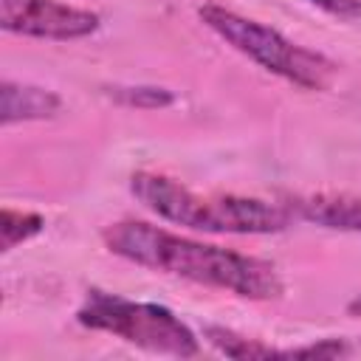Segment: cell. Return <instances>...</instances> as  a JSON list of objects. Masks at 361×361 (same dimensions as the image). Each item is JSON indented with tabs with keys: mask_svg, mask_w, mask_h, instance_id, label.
I'll list each match as a JSON object with an SVG mask.
<instances>
[{
	"mask_svg": "<svg viewBox=\"0 0 361 361\" xmlns=\"http://www.w3.org/2000/svg\"><path fill=\"white\" fill-rule=\"evenodd\" d=\"M76 322L87 330L110 333L147 353L192 358L200 353L197 336L180 316L155 302H133L104 290H87L85 305L76 310Z\"/></svg>",
	"mask_w": 361,
	"mask_h": 361,
	"instance_id": "4",
	"label": "cell"
},
{
	"mask_svg": "<svg viewBox=\"0 0 361 361\" xmlns=\"http://www.w3.org/2000/svg\"><path fill=\"white\" fill-rule=\"evenodd\" d=\"M316 8L338 20H361V0H310Z\"/></svg>",
	"mask_w": 361,
	"mask_h": 361,
	"instance_id": "12",
	"label": "cell"
},
{
	"mask_svg": "<svg viewBox=\"0 0 361 361\" xmlns=\"http://www.w3.org/2000/svg\"><path fill=\"white\" fill-rule=\"evenodd\" d=\"M133 195L161 220L209 234H274L290 223V209L243 195H197L183 183L135 172L130 178Z\"/></svg>",
	"mask_w": 361,
	"mask_h": 361,
	"instance_id": "2",
	"label": "cell"
},
{
	"mask_svg": "<svg viewBox=\"0 0 361 361\" xmlns=\"http://www.w3.org/2000/svg\"><path fill=\"white\" fill-rule=\"evenodd\" d=\"M0 25L37 39H82L99 31L102 17L59 0H0Z\"/></svg>",
	"mask_w": 361,
	"mask_h": 361,
	"instance_id": "5",
	"label": "cell"
},
{
	"mask_svg": "<svg viewBox=\"0 0 361 361\" xmlns=\"http://www.w3.org/2000/svg\"><path fill=\"white\" fill-rule=\"evenodd\" d=\"M102 240L116 257L127 262L195 285L228 290L234 296L259 302L276 299L282 293V279L271 262L212 243H197L144 220L110 223L102 231Z\"/></svg>",
	"mask_w": 361,
	"mask_h": 361,
	"instance_id": "1",
	"label": "cell"
},
{
	"mask_svg": "<svg viewBox=\"0 0 361 361\" xmlns=\"http://www.w3.org/2000/svg\"><path fill=\"white\" fill-rule=\"evenodd\" d=\"M336 355H347V344L338 338H322L316 344L285 350V358H336Z\"/></svg>",
	"mask_w": 361,
	"mask_h": 361,
	"instance_id": "11",
	"label": "cell"
},
{
	"mask_svg": "<svg viewBox=\"0 0 361 361\" xmlns=\"http://www.w3.org/2000/svg\"><path fill=\"white\" fill-rule=\"evenodd\" d=\"M290 214L316 223L333 231H361V195H336L319 192L310 197H299L290 206Z\"/></svg>",
	"mask_w": 361,
	"mask_h": 361,
	"instance_id": "6",
	"label": "cell"
},
{
	"mask_svg": "<svg viewBox=\"0 0 361 361\" xmlns=\"http://www.w3.org/2000/svg\"><path fill=\"white\" fill-rule=\"evenodd\" d=\"M347 313H350V316H358V319H361V296H355V299H353V302L347 305Z\"/></svg>",
	"mask_w": 361,
	"mask_h": 361,
	"instance_id": "13",
	"label": "cell"
},
{
	"mask_svg": "<svg viewBox=\"0 0 361 361\" xmlns=\"http://www.w3.org/2000/svg\"><path fill=\"white\" fill-rule=\"evenodd\" d=\"M45 228L42 214L37 212H17V209H3L0 212V248L11 251L14 245L37 237Z\"/></svg>",
	"mask_w": 361,
	"mask_h": 361,
	"instance_id": "9",
	"label": "cell"
},
{
	"mask_svg": "<svg viewBox=\"0 0 361 361\" xmlns=\"http://www.w3.org/2000/svg\"><path fill=\"white\" fill-rule=\"evenodd\" d=\"M62 110V99L37 85H20V82H3L0 85V121L3 127L17 121H39L54 118Z\"/></svg>",
	"mask_w": 361,
	"mask_h": 361,
	"instance_id": "7",
	"label": "cell"
},
{
	"mask_svg": "<svg viewBox=\"0 0 361 361\" xmlns=\"http://www.w3.org/2000/svg\"><path fill=\"white\" fill-rule=\"evenodd\" d=\"M206 338L226 358H285V350H274L271 344L237 336L226 327H206Z\"/></svg>",
	"mask_w": 361,
	"mask_h": 361,
	"instance_id": "8",
	"label": "cell"
},
{
	"mask_svg": "<svg viewBox=\"0 0 361 361\" xmlns=\"http://www.w3.org/2000/svg\"><path fill=\"white\" fill-rule=\"evenodd\" d=\"M110 96L127 107H144V110H158V107H169L175 102V93L166 87H155V85H118L110 87Z\"/></svg>",
	"mask_w": 361,
	"mask_h": 361,
	"instance_id": "10",
	"label": "cell"
},
{
	"mask_svg": "<svg viewBox=\"0 0 361 361\" xmlns=\"http://www.w3.org/2000/svg\"><path fill=\"white\" fill-rule=\"evenodd\" d=\"M197 17L203 20V25L209 31H214L223 42H228L234 51H240L243 56H248L251 62L265 68L268 73L282 76L285 82L305 87V90H322L330 85L336 65L324 54L288 39L276 28H271L259 20L243 17L217 3L200 6Z\"/></svg>",
	"mask_w": 361,
	"mask_h": 361,
	"instance_id": "3",
	"label": "cell"
}]
</instances>
